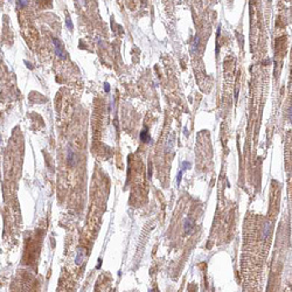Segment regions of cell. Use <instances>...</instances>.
<instances>
[{"mask_svg": "<svg viewBox=\"0 0 292 292\" xmlns=\"http://www.w3.org/2000/svg\"><path fill=\"white\" fill-rule=\"evenodd\" d=\"M140 140L143 143H150L151 141V137H150V134H149L146 128L140 132Z\"/></svg>", "mask_w": 292, "mask_h": 292, "instance_id": "5", "label": "cell"}, {"mask_svg": "<svg viewBox=\"0 0 292 292\" xmlns=\"http://www.w3.org/2000/svg\"><path fill=\"white\" fill-rule=\"evenodd\" d=\"M17 1H18V4H19L20 6H22V7L26 6V5L29 2V0H17Z\"/></svg>", "mask_w": 292, "mask_h": 292, "instance_id": "8", "label": "cell"}, {"mask_svg": "<svg viewBox=\"0 0 292 292\" xmlns=\"http://www.w3.org/2000/svg\"><path fill=\"white\" fill-rule=\"evenodd\" d=\"M80 2H81V5H86V1L84 0H78Z\"/></svg>", "mask_w": 292, "mask_h": 292, "instance_id": "12", "label": "cell"}, {"mask_svg": "<svg viewBox=\"0 0 292 292\" xmlns=\"http://www.w3.org/2000/svg\"><path fill=\"white\" fill-rule=\"evenodd\" d=\"M184 170H181L180 172H179V174H178V180H176V184H178V186L180 185V181H181V176H182V174H184Z\"/></svg>", "mask_w": 292, "mask_h": 292, "instance_id": "7", "label": "cell"}, {"mask_svg": "<svg viewBox=\"0 0 292 292\" xmlns=\"http://www.w3.org/2000/svg\"><path fill=\"white\" fill-rule=\"evenodd\" d=\"M109 90H110V86H109V83H105V91L108 92Z\"/></svg>", "mask_w": 292, "mask_h": 292, "instance_id": "11", "label": "cell"}, {"mask_svg": "<svg viewBox=\"0 0 292 292\" xmlns=\"http://www.w3.org/2000/svg\"><path fill=\"white\" fill-rule=\"evenodd\" d=\"M83 260H84V250H83V249H78L77 255H76V258H75L76 264H77V265H81L82 262H83Z\"/></svg>", "mask_w": 292, "mask_h": 292, "instance_id": "4", "label": "cell"}, {"mask_svg": "<svg viewBox=\"0 0 292 292\" xmlns=\"http://www.w3.org/2000/svg\"><path fill=\"white\" fill-rule=\"evenodd\" d=\"M67 25H68V28H69V29H73V23H71V21H70L69 18H67Z\"/></svg>", "mask_w": 292, "mask_h": 292, "instance_id": "9", "label": "cell"}, {"mask_svg": "<svg viewBox=\"0 0 292 292\" xmlns=\"http://www.w3.org/2000/svg\"><path fill=\"white\" fill-rule=\"evenodd\" d=\"M193 228H194V221L191 217L186 218V221H185V234H189L193 230Z\"/></svg>", "mask_w": 292, "mask_h": 292, "instance_id": "2", "label": "cell"}, {"mask_svg": "<svg viewBox=\"0 0 292 292\" xmlns=\"http://www.w3.org/2000/svg\"><path fill=\"white\" fill-rule=\"evenodd\" d=\"M53 44H54V49H55V54H56V56H59L61 60H65V48H63V44H62V42L59 40V39H56V38H53Z\"/></svg>", "mask_w": 292, "mask_h": 292, "instance_id": "1", "label": "cell"}, {"mask_svg": "<svg viewBox=\"0 0 292 292\" xmlns=\"http://www.w3.org/2000/svg\"><path fill=\"white\" fill-rule=\"evenodd\" d=\"M197 44H199V39H197V36H195V40H194V44H193V48H197Z\"/></svg>", "mask_w": 292, "mask_h": 292, "instance_id": "10", "label": "cell"}, {"mask_svg": "<svg viewBox=\"0 0 292 292\" xmlns=\"http://www.w3.org/2000/svg\"><path fill=\"white\" fill-rule=\"evenodd\" d=\"M75 158H76L75 153L73 152V150L69 149V150H68V154H67V161H68V164H69L70 166H74V165H75V162H76Z\"/></svg>", "mask_w": 292, "mask_h": 292, "instance_id": "3", "label": "cell"}, {"mask_svg": "<svg viewBox=\"0 0 292 292\" xmlns=\"http://www.w3.org/2000/svg\"><path fill=\"white\" fill-rule=\"evenodd\" d=\"M271 234V224L270 223H265L264 229H263V238L266 239V237Z\"/></svg>", "mask_w": 292, "mask_h": 292, "instance_id": "6", "label": "cell"}]
</instances>
